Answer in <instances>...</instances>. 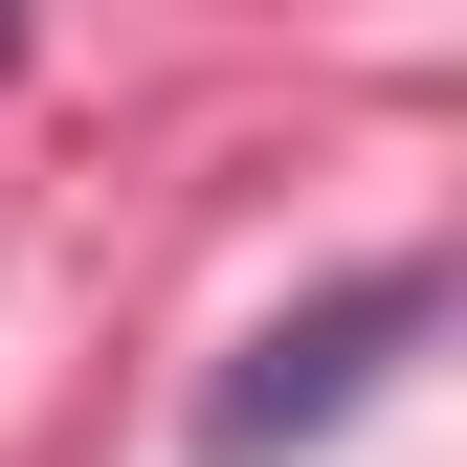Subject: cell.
I'll list each match as a JSON object with an SVG mask.
<instances>
[{
	"label": "cell",
	"instance_id": "6da1fadb",
	"mask_svg": "<svg viewBox=\"0 0 467 467\" xmlns=\"http://www.w3.org/2000/svg\"><path fill=\"white\" fill-rule=\"evenodd\" d=\"M423 312H445V267H357V289H312V312H267L245 357L201 379V467H289V445H334L400 357H423Z\"/></svg>",
	"mask_w": 467,
	"mask_h": 467
},
{
	"label": "cell",
	"instance_id": "7a4b0ae2",
	"mask_svg": "<svg viewBox=\"0 0 467 467\" xmlns=\"http://www.w3.org/2000/svg\"><path fill=\"white\" fill-rule=\"evenodd\" d=\"M0 67H23V23H0Z\"/></svg>",
	"mask_w": 467,
	"mask_h": 467
}]
</instances>
